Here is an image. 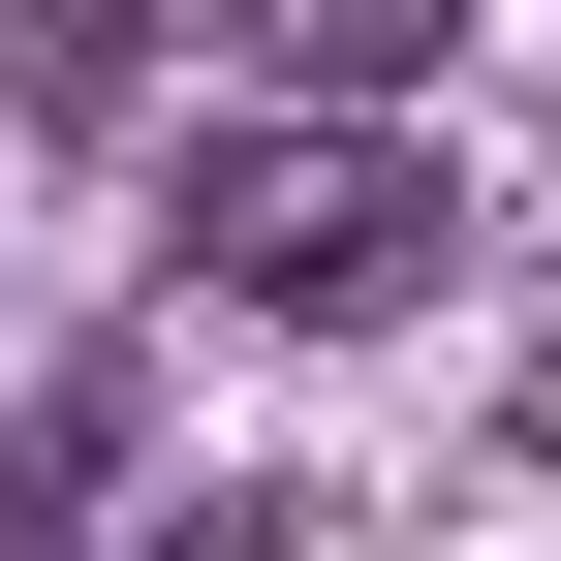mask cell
Returning a JSON list of instances; mask_svg holds the SVG:
<instances>
[{
  "instance_id": "6da1fadb",
  "label": "cell",
  "mask_w": 561,
  "mask_h": 561,
  "mask_svg": "<svg viewBox=\"0 0 561 561\" xmlns=\"http://www.w3.org/2000/svg\"><path fill=\"white\" fill-rule=\"evenodd\" d=\"M468 250V187L405 157V125H219V157H187V280H219V312H405V280Z\"/></svg>"
},
{
  "instance_id": "7a4b0ae2",
  "label": "cell",
  "mask_w": 561,
  "mask_h": 561,
  "mask_svg": "<svg viewBox=\"0 0 561 561\" xmlns=\"http://www.w3.org/2000/svg\"><path fill=\"white\" fill-rule=\"evenodd\" d=\"M280 62H312V125H375L405 62H468V0H280Z\"/></svg>"
},
{
  "instance_id": "3957f363",
  "label": "cell",
  "mask_w": 561,
  "mask_h": 561,
  "mask_svg": "<svg viewBox=\"0 0 561 561\" xmlns=\"http://www.w3.org/2000/svg\"><path fill=\"white\" fill-rule=\"evenodd\" d=\"M125 561H280V500H157V530H125Z\"/></svg>"
}]
</instances>
